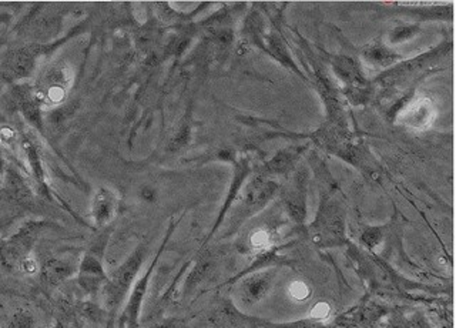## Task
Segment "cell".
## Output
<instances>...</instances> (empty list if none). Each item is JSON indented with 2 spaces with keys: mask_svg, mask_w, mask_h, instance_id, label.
<instances>
[{
  "mask_svg": "<svg viewBox=\"0 0 456 328\" xmlns=\"http://www.w3.org/2000/svg\"><path fill=\"white\" fill-rule=\"evenodd\" d=\"M143 253H134L124 264H121L103 287L104 304L109 310H116L124 301L131 283L141 266Z\"/></svg>",
  "mask_w": 456,
  "mask_h": 328,
  "instance_id": "obj_1",
  "label": "cell"
},
{
  "mask_svg": "<svg viewBox=\"0 0 456 328\" xmlns=\"http://www.w3.org/2000/svg\"><path fill=\"white\" fill-rule=\"evenodd\" d=\"M107 278L100 258L94 253H87L79 268V283L82 288L87 293H97L100 288L103 290Z\"/></svg>",
  "mask_w": 456,
  "mask_h": 328,
  "instance_id": "obj_2",
  "label": "cell"
},
{
  "mask_svg": "<svg viewBox=\"0 0 456 328\" xmlns=\"http://www.w3.org/2000/svg\"><path fill=\"white\" fill-rule=\"evenodd\" d=\"M119 202L117 196L109 187H100L96 190L92 202V217L97 227L109 224L117 213Z\"/></svg>",
  "mask_w": 456,
  "mask_h": 328,
  "instance_id": "obj_3",
  "label": "cell"
},
{
  "mask_svg": "<svg viewBox=\"0 0 456 328\" xmlns=\"http://www.w3.org/2000/svg\"><path fill=\"white\" fill-rule=\"evenodd\" d=\"M147 281H148V274L137 283V285L134 287L133 294H131V297H130V301H129V304H127L126 318L129 319V324H131V325H136V322H137L140 304H141V300H143L144 293H146V288H147Z\"/></svg>",
  "mask_w": 456,
  "mask_h": 328,
  "instance_id": "obj_4",
  "label": "cell"
},
{
  "mask_svg": "<svg viewBox=\"0 0 456 328\" xmlns=\"http://www.w3.org/2000/svg\"><path fill=\"white\" fill-rule=\"evenodd\" d=\"M72 273V268L69 264L66 263H62V261H50L46 264L45 267V275L48 278V281L53 283V284H58L59 281L65 280L66 277H69Z\"/></svg>",
  "mask_w": 456,
  "mask_h": 328,
  "instance_id": "obj_5",
  "label": "cell"
},
{
  "mask_svg": "<svg viewBox=\"0 0 456 328\" xmlns=\"http://www.w3.org/2000/svg\"><path fill=\"white\" fill-rule=\"evenodd\" d=\"M266 285H267V281L263 277H254V278L249 280L244 284V298L247 301L257 300L264 293Z\"/></svg>",
  "mask_w": 456,
  "mask_h": 328,
  "instance_id": "obj_6",
  "label": "cell"
},
{
  "mask_svg": "<svg viewBox=\"0 0 456 328\" xmlns=\"http://www.w3.org/2000/svg\"><path fill=\"white\" fill-rule=\"evenodd\" d=\"M308 293H310L308 287H307L304 283H301V281H294V283L290 285V294H291L294 298H297V300H304V298H307V297H308Z\"/></svg>",
  "mask_w": 456,
  "mask_h": 328,
  "instance_id": "obj_7",
  "label": "cell"
},
{
  "mask_svg": "<svg viewBox=\"0 0 456 328\" xmlns=\"http://www.w3.org/2000/svg\"><path fill=\"white\" fill-rule=\"evenodd\" d=\"M268 236H267V233H264V231H257V233H254L253 234V237H251V243L256 246V247H266L267 244H268Z\"/></svg>",
  "mask_w": 456,
  "mask_h": 328,
  "instance_id": "obj_8",
  "label": "cell"
},
{
  "mask_svg": "<svg viewBox=\"0 0 456 328\" xmlns=\"http://www.w3.org/2000/svg\"><path fill=\"white\" fill-rule=\"evenodd\" d=\"M330 312V307L327 304H317L313 310V317L315 318H325Z\"/></svg>",
  "mask_w": 456,
  "mask_h": 328,
  "instance_id": "obj_9",
  "label": "cell"
}]
</instances>
